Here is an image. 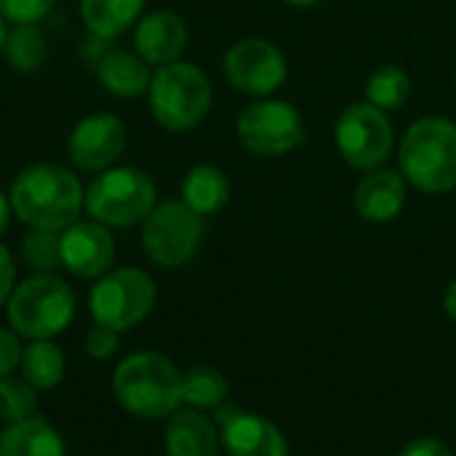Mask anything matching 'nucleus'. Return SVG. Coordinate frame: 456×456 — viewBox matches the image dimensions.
Returning <instances> with one entry per match:
<instances>
[{
	"label": "nucleus",
	"instance_id": "f257e3e1",
	"mask_svg": "<svg viewBox=\"0 0 456 456\" xmlns=\"http://www.w3.org/2000/svg\"><path fill=\"white\" fill-rule=\"evenodd\" d=\"M8 200L29 230L61 232L86 208V190L75 171L59 163H32L13 179Z\"/></svg>",
	"mask_w": 456,
	"mask_h": 456
},
{
	"label": "nucleus",
	"instance_id": "f03ea898",
	"mask_svg": "<svg viewBox=\"0 0 456 456\" xmlns=\"http://www.w3.org/2000/svg\"><path fill=\"white\" fill-rule=\"evenodd\" d=\"M112 393L136 419H168L182 406V371L155 350L134 353L118 363Z\"/></svg>",
	"mask_w": 456,
	"mask_h": 456
},
{
	"label": "nucleus",
	"instance_id": "7ed1b4c3",
	"mask_svg": "<svg viewBox=\"0 0 456 456\" xmlns=\"http://www.w3.org/2000/svg\"><path fill=\"white\" fill-rule=\"evenodd\" d=\"M398 168L411 187L444 195L456 187V123L441 115L414 120L398 147Z\"/></svg>",
	"mask_w": 456,
	"mask_h": 456
},
{
	"label": "nucleus",
	"instance_id": "20e7f679",
	"mask_svg": "<svg viewBox=\"0 0 456 456\" xmlns=\"http://www.w3.org/2000/svg\"><path fill=\"white\" fill-rule=\"evenodd\" d=\"M75 294L56 273H35L13 286L5 313L8 326L29 342L59 337L75 318Z\"/></svg>",
	"mask_w": 456,
	"mask_h": 456
},
{
	"label": "nucleus",
	"instance_id": "39448f33",
	"mask_svg": "<svg viewBox=\"0 0 456 456\" xmlns=\"http://www.w3.org/2000/svg\"><path fill=\"white\" fill-rule=\"evenodd\" d=\"M147 96L152 118L166 131L187 134L206 120L214 102V88L200 67L179 59L152 72Z\"/></svg>",
	"mask_w": 456,
	"mask_h": 456
},
{
	"label": "nucleus",
	"instance_id": "423d86ee",
	"mask_svg": "<svg viewBox=\"0 0 456 456\" xmlns=\"http://www.w3.org/2000/svg\"><path fill=\"white\" fill-rule=\"evenodd\" d=\"M155 206L158 187L136 166H112L86 187V211L104 227H134Z\"/></svg>",
	"mask_w": 456,
	"mask_h": 456
},
{
	"label": "nucleus",
	"instance_id": "0eeeda50",
	"mask_svg": "<svg viewBox=\"0 0 456 456\" xmlns=\"http://www.w3.org/2000/svg\"><path fill=\"white\" fill-rule=\"evenodd\" d=\"M158 286L139 267H118L96 278L88 294V310L96 326L128 331L139 326L155 307Z\"/></svg>",
	"mask_w": 456,
	"mask_h": 456
},
{
	"label": "nucleus",
	"instance_id": "6e6552de",
	"mask_svg": "<svg viewBox=\"0 0 456 456\" xmlns=\"http://www.w3.org/2000/svg\"><path fill=\"white\" fill-rule=\"evenodd\" d=\"M206 235V222L184 200L158 203L142 222L144 254L166 270H179L195 259Z\"/></svg>",
	"mask_w": 456,
	"mask_h": 456
},
{
	"label": "nucleus",
	"instance_id": "1a4fd4ad",
	"mask_svg": "<svg viewBox=\"0 0 456 456\" xmlns=\"http://www.w3.org/2000/svg\"><path fill=\"white\" fill-rule=\"evenodd\" d=\"M334 142L347 166L358 171H374L390 160L395 131L387 112L363 99L342 110L334 126Z\"/></svg>",
	"mask_w": 456,
	"mask_h": 456
},
{
	"label": "nucleus",
	"instance_id": "9d476101",
	"mask_svg": "<svg viewBox=\"0 0 456 456\" xmlns=\"http://www.w3.org/2000/svg\"><path fill=\"white\" fill-rule=\"evenodd\" d=\"M238 142L259 158H281L305 144V120L291 102L259 99L235 120Z\"/></svg>",
	"mask_w": 456,
	"mask_h": 456
},
{
	"label": "nucleus",
	"instance_id": "9b49d317",
	"mask_svg": "<svg viewBox=\"0 0 456 456\" xmlns=\"http://www.w3.org/2000/svg\"><path fill=\"white\" fill-rule=\"evenodd\" d=\"M227 83L246 96L267 99L289 77L286 53L265 37H243L224 53Z\"/></svg>",
	"mask_w": 456,
	"mask_h": 456
},
{
	"label": "nucleus",
	"instance_id": "f8f14e48",
	"mask_svg": "<svg viewBox=\"0 0 456 456\" xmlns=\"http://www.w3.org/2000/svg\"><path fill=\"white\" fill-rule=\"evenodd\" d=\"M211 419L227 456H291V446L281 428L262 414L243 411L224 401L214 409Z\"/></svg>",
	"mask_w": 456,
	"mask_h": 456
},
{
	"label": "nucleus",
	"instance_id": "ddd939ff",
	"mask_svg": "<svg viewBox=\"0 0 456 456\" xmlns=\"http://www.w3.org/2000/svg\"><path fill=\"white\" fill-rule=\"evenodd\" d=\"M128 142L126 123L112 112H94L77 120L69 134L67 150L77 171L102 174L115 166Z\"/></svg>",
	"mask_w": 456,
	"mask_h": 456
},
{
	"label": "nucleus",
	"instance_id": "4468645a",
	"mask_svg": "<svg viewBox=\"0 0 456 456\" xmlns=\"http://www.w3.org/2000/svg\"><path fill=\"white\" fill-rule=\"evenodd\" d=\"M61 267L77 278H102L115 262V240L110 227L88 219L72 222L59 232Z\"/></svg>",
	"mask_w": 456,
	"mask_h": 456
},
{
	"label": "nucleus",
	"instance_id": "2eb2a0df",
	"mask_svg": "<svg viewBox=\"0 0 456 456\" xmlns=\"http://www.w3.org/2000/svg\"><path fill=\"white\" fill-rule=\"evenodd\" d=\"M409 198V182L401 174V168H374L366 171L363 179L355 187V211L361 219L371 224L393 222Z\"/></svg>",
	"mask_w": 456,
	"mask_h": 456
},
{
	"label": "nucleus",
	"instance_id": "dca6fc26",
	"mask_svg": "<svg viewBox=\"0 0 456 456\" xmlns=\"http://www.w3.org/2000/svg\"><path fill=\"white\" fill-rule=\"evenodd\" d=\"M190 32L179 13L174 11H152L136 21L134 45L136 53L155 67L179 61L187 48Z\"/></svg>",
	"mask_w": 456,
	"mask_h": 456
},
{
	"label": "nucleus",
	"instance_id": "f3484780",
	"mask_svg": "<svg viewBox=\"0 0 456 456\" xmlns=\"http://www.w3.org/2000/svg\"><path fill=\"white\" fill-rule=\"evenodd\" d=\"M168 456H219V430L211 417L198 409H179L168 417L163 433Z\"/></svg>",
	"mask_w": 456,
	"mask_h": 456
},
{
	"label": "nucleus",
	"instance_id": "a211bd4d",
	"mask_svg": "<svg viewBox=\"0 0 456 456\" xmlns=\"http://www.w3.org/2000/svg\"><path fill=\"white\" fill-rule=\"evenodd\" d=\"M96 77L107 94L118 99H136L150 91L152 72L139 53L110 48L96 59Z\"/></svg>",
	"mask_w": 456,
	"mask_h": 456
},
{
	"label": "nucleus",
	"instance_id": "6ab92c4d",
	"mask_svg": "<svg viewBox=\"0 0 456 456\" xmlns=\"http://www.w3.org/2000/svg\"><path fill=\"white\" fill-rule=\"evenodd\" d=\"M0 456H67V449L59 430L35 414L0 433Z\"/></svg>",
	"mask_w": 456,
	"mask_h": 456
},
{
	"label": "nucleus",
	"instance_id": "aec40b11",
	"mask_svg": "<svg viewBox=\"0 0 456 456\" xmlns=\"http://www.w3.org/2000/svg\"><path fill=\"white\" fill-rule=\"evenodd\" d=\"M232 184L230 176L211 163L192 166L182 179V200L200 216H211L230 203Z\"/></svg>",
	"mask_w": 456,
	"mask_h": 456
},
{
	"label": "nucleus",
	"instance_id": "412c9836",
	"mask_svg": "<svg viewBox=\"0 0 456 456\" xmlns=\"http://www.w3.org/2000/svg\"><path fill=\"white\" fill-rule=\"evenodd\" d=\"M144 13V0H80L83 24L94 37L115 40Z\"/></svg>",
	"mask_w": 456,
	"mask_h": 456
},
{
	"label": "nucleus",
	"instance_id": "4be33fe9",
	"mask_svg": "<svg viewBox=\"0 0 456 456\" xmlns=\"http://www.w3.org/2000/svg\"><path fill=\"white\" fill-rule=\"evenodd\" d=\"M19 369L21 379H27L35 390H53L64 379L67 361L59 345H53L51 339H37L24 347Z\"/></svg>",
	"mask_w": 456,
	"mask_h": 456
},
{
	"label": "nucleus",
	"instance_id": "5701e85b",
	"mask_svg": "<svg viewBox=\"0 0 456 456\" xmlns=\"http://www.w3.org/2000/svg\"><path fill=\"white\" fill-rule=\"evenodd\" d=\"M363 96L369 104L379 107L382 112H398L406 107L411 96V77L398 64H382L366 77Z\"/></svg>",
	"mask_w": 456,
	"mask_h": 456
},
{
	"label": "nucleus",
	"instance_id": "b1692460",
	"mask_svg": "<svg viewBox=\"0 0 456 456\" xmlns=\"http://www.w3.org/2000/svg\"><path fill=\"white\" fill-rule=\"evenodd\" d=\"M230 395V382L219 369L195 366L182 374V403L198 411H214Z\"/></svg>",
	"mask_w": 456,
	"mask_h": 456
},
{
	"label": "nucleus",
	"instance_id": "393cba45",
	"mask_svg": "<svg viewBox=\"0 0 456 456\" xmlns=\"http://www.w3.org/2000/svg\"><path fill=\"white\" fill-rule=\"evenodd\" d=\"M3 56L13 72H37L48 59V43L35 24H19L5 35Z\"/></svg>",
	"mask_w": 456,
	"mask_h": 456
},
{
	"label": "nucleus",
	"instance_id": "a878e982",
	"mask_svg": "<svg viewBox=\"0 0 456 456\" xmlns=\"http://www.w3.org/2000/svg\"><path fill=\"white\" fill-rule=\"evenodd\" d=\"M37 390L27 379L16 377H3L0 379V422L16 425L37 411Z\"/></svg>",
	"mask_w": 456,
	"mask_h": 456
},
{
	"label": "nucleus",
	"instance_id": "bb28decb",
	"mask_svg": "<svg viewBox=\"0 0 456 456\" xmlns=\"http://www.w3.org/2000/svg\"><path fill=\"white\" fill-rule=\"evenodd\" d=\"M21 259L32 273H56L61 267L59 232L29 230L21 240Z\"/></svg>",
	"mask_w": 456,
	"mask_h": 456
},
{
	"label": "nucleus",
	"instance_id": "cd10ccee",
	"mask_svg": "<svg viewBox=\"0 0 456 456\" xmlns=\"http://www.w3.org/2000/svg\"><path fill=\"white\" fill-rule=\"evenodd\" d=\"M56 0H0V16L11 21L13 27L19 24H37L53 11Z\"/></svg>",
	"mask_w": 456,
	"mask_h": 456
},
{
	"label": "nucleus",
	"instance_id": "c85d7f7f",
	"mask_svg": "<svg viewBox=\"0 0 456 456\" xmlns=\"http://www.w3.org/2000/svg\"><path fill=\"white\" fill-rule=\"evenodd\" d=\"M120 347V331H112L107 326H96L86 334V353L94 361H107L118 353Z\"/></svg>",
	"mask_w": 456,
	"mask_h": 456
},
{
	"label": "nucleus",
	"instance_id": "c756f323",
	"mask_svg": "<svg viewBox=\"0 0 456 456\" xmlns=\"http://www.w3.org/2000/svg\"><path fill=\"white\" fill-rule=\"evenodd\" d=\"M19 339L21 337L13 329H3L0 326V379L3 377H11L19 369V363H21L24 347H21Z\"/></svg>",
	"mask_w": 456,
	"mask_h": 456
},
{
	"label": "nucleus",
	"instance_id": "7c9ffc66",
	"mask_svg": "<svg viewBox=\"0 0 456 456\" xmlns=\"http://www.w3.org/2000/svg\"><path fill=\"white\" fill-rule=\"evenodd\" d=\"M398 456H454L452 446L441 438H433V436H419L414 441H409Z\"/></svg>",
	"mask_w": 456,
	"mask_h": 456
},
{
	"label": "nucleus",
	"instance_id": "2f4dec72",
	"mask_svg": "<svg viewBox=\"0 0 456 456\" xmlns=\"http://www.w3.org/2000/svg\"><path fill=\"white\" fill-rule=\"evenodd\" d=\"M16 286V265L5 246H0V307L8 302L11 291Z\"/></svg>",
	"mask_w": 456,
	"mask_h": 456
},
{
	"label": "nucleus",
	"instance_id": "473e14b6",
	"mask_svg": "<svg viewBox=\"0 0 456 456\" xmlns=\"http://www.w3.org/2000/svg\"><path fill=\"white\" fill-rule=\"evenodd\" d=\"M444 313L449 315V321H454L456 323V281L449 283V289H446V294H444Z\"/></svg>",
	"mask_w": 456,
	"mask_h": 456
},
{
	"label": "nucleus",
	"instance_id": "72a5a7b5",
	"mask_svg": "<svg viewBox=\"0 0 456 456\" xmlns=\"http://www.w3.org/2000/svg\"><path fill=\"white\" fill-rule=\"evenodd\" d=\"M11 214H13V208H11V200L0 192V235L8 230V222H11Z\"/></svg>",
	"mask_w": 456,
	"mask_h": 456
},
{
	"label": "nucleus",
	"instance_id": "f704fd0d",
	"mask_svg": "<svg viewBox=\"0 0 456 456\" xmlns=\"http://www.w3.org/2000/svg\"><path fill=\"white\" fill-rule=\"evenodd\" d=\"M283 3H289V5H294V8H313V5H318V3H323V0H283Z\"/></svg>",
	"mask_w": 456,
	"mask_h": 456
},
{
	"label": "nucleus",
	"instance_id": "c9c22d12",
	"mask_svg": "<svg viewBox=\"0 0 456 456\" xmlns=\"http://www.w3.org/2000/svg\"><path fill=\"white\" fill-rule=\"evenodd\" d=\"M5 35H8V29H5V19L0 16V53H3V45H5Z\"/></svg>",
	"mask_w": 456,
	"mask_h": 456
},
{
	"label": "nucleus",
	"instance_id": "e433bc0d",
	"mask_svg": "<svg viewBox=\"0 0 456 456\" xmlns=\"http://www.w3.org/2000/svg\"><path fill=\"white\" fill-rule=\"evenodd\" d=\"M454 88H456V72H454Z\"/></svg>",
	"mask_w": 456,
	"mask_h": 456
}]
</instances>
